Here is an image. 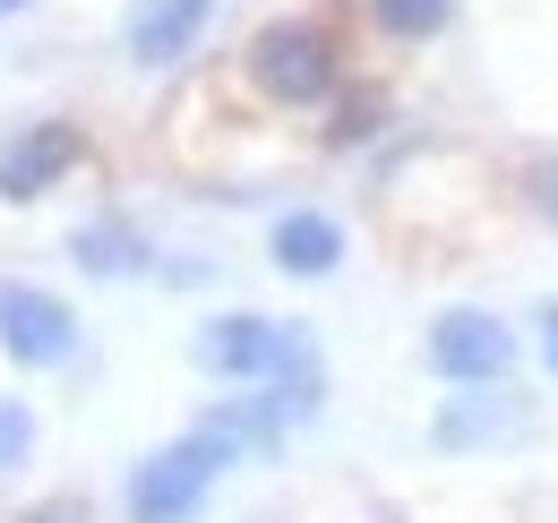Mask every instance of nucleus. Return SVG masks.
I'll use <instances>...</instances> for the list:
<instances>
[{
  "label": "nucleus",
  "mask_w": 558,
  "mask_h": 523,
  "mask_svg": "<svg viewBox=\"0 0 558 523\" xmlns=\"http://www.w3.org/2000/svg\"><path fill=\"white\" fill-rule=\"evenodd\" d=\"M241 455V438L223 429V421H198L190 438H172L163 455L138 463V481H130V523H190L207 507L215 472Z\"/></svg>",
  "instance_id": "1"
},
{
  "label": "nucleus",
  "mask_w": 558,
  "mask_h": 523,
  "mask_svg": "<svg viewBox=\"0 0 558 523\" xmlns=\"http://www.w3.org/2000/svg\"><path fill=\"white\" fill-rule=\"evenodd\" d=\"M207 17H215V0H138L130 26H121V44H130L138 69H172L198 35H207Z\"/></svg>",
  "instance_id": "7"
},
{
  "label": "nucleus",
  "mask_w": 558,
  "mask_h": 523,
  "mask_svg": "<svg viewBox=\"0 0 558 523\" xmlns=\"http://www.w3.org/2000/svg\"><path fill=\"white\" fill-rule=\"evenodd\" d=\"M533 206L558 223V163H542V172H533Z\"/></svg>",
  "instance_id": "13"
},
{
  "label": "nucleus",
  "mask_w": 558,
  "mask_h": 523,
  "mask_svg": "<svg viewBox=\"0 0 558 523\" xmlns=\"http://www.w3.org/2000/svg\"><path fill=\"white\" fill-rule=\"evenodd\" d=\"M250 86H258L267 104H283V112L327 104V95H336V35L310 26V17L258 26V44H250Z\"/></svg>",
  "instance_id": "2"
},
{
  "label": "nucleus",
  "mask_w": 558,
  "mask_h": 523,
  "mask_svg": "<svg viewBox=\"0 0 558 523\" xmlns=\"http://www.w3.org/2000/svg\"><path fill=\"white\" fill-rule=\"evenodd\" d=\"M336 258H344V232H336L318 206H301V215H283V223H276V266H283V275L318 283V275H336Z\"/></svg>",
  "instance_id": "8"
},
{
  "label": "nucleus",
  "mask_w": 558,
  "mask_h": 523,
  "mask_svg": "<svg viewBox=\"0 0 558 523\" xmlns=\"http://www.w3.org/2000/svg\"><path fill=\"white\" fill-rule=\"evenodd\" d=\"M447 17H456V0H369V26L396 35V44H429V35H447Z\"/></svg>",
  "instance_id": "10"
},
{
  "label": "nucleus",
  "mask_w": 558,
  "mask_h": 523,
  "mask_svg": "<svg viewBox=\"0 0 558 523\" xmlns=\"http://www.w3.org/2000/svg\"><path fill=\"white\" fill-rule=\"evenodd\" d=\"M318 352H310V335L301 327H276V318H250V309H232V318H215L198 335V369L207 378H283V369H310Z\"/></svg>",
  "instance_id": "3"
},
{
  "label": "nucleus",
  "mask_w": 558,
  "mask_h": 523,
  "mask_svg": "<svg viewBox=\"0 0 558 523\" xmlns=\"http://www.w3.org/2000/svg\"><path fill=\"white\" fill-rule=\"evenodd\" d=\"M77 155H86V137L70 121H35V130H17L0 146V197H44L61 172H77Z\"/></svg>",
  "instance_id": "6"
},
{
  "label": "nucleus",
  "mask_w": 558,
  "mask_h": 523,
  "mask_svg": "<svg viewBox=\"0 0 558 523\" xmlns=\"http://www.w3.org/2000/svg\"><path fill=\"white\" fill-rule=\"evenodd\" d=\"M507 361H515V335L498 327L489 309H447V318L429 327V369L456 378V387H489V378H507Z\"/></svg>",
  "instance_id": "5"
},
{
  "label": "nucleus",
  "mask_w": 558,
  "mask_h": 523,
  "mask_svg": "<svg viewBox=\"0 0 558 523\" xmlns=\"http://www.w3.org/2000/svg\"><path fill=\"white\" fill-rule=\"evenodd\" d=\"M70 258L86 266V275H138V266H146V241L130 232V223H112V215H104V223H77V232H70Z\"/></svg>",
  "instance_id": "9"
},
{
  "label": "nucleus",
  "mask_w": 558,
  "mask_h": 523,
  "mask_svg": "<svg viewBox=\"0 0 558 523\" xmlns=\"http://www.w3.org/2000/svg\"><path fill=\"white\" fill-rule=\"evenodd\" d=\"M0 343L26 369H61V361H77V318L35 283H0Z\"/></svg>",
  "instance_id": "4"
},
{
  "label": "nucleus",
  "mask_w": 558,
  "mask_h": 523,
  "mask_svg": "<svg viewBox=\"0 0 558 523\" xmlns=\"http://www.w3.org/2000/svg\"><path fill=\"white\" fill-rule=\"evenodd\" d=\"M369 130H378V104H344V121H336V146H361Z\"/></svg>",
  "instance_id": "12"
},
{
  "label": "nucleus",
  "mask_w": 558,
  "mask_h": 523,
  "mask_svg": "<svg viewBox=\"0 0 558 523\" xmlns=\"http://www.w3.org/2000/svg\"><path fill=\"white\" fill-rule=\"evenodd\" d=\"M542 352H550V378H558V309L542 318Z\"/></svg>",
  "instance_id": "15"
},
{
  "label": "nucleus",
  "mask_w": 558,
  "mask_h": 523,
  "mask_svg": "<svg viewBox=\"0 0 558 523\" xmlns=\"http://www.w3.org/2000/svg\"><path fill=\"white\" fill-rule=\"evenodd\" d=\"M17 9H26V0H0V17H17Z\"/></svg>",
  "instance_id": "16"
},
{
  "label": "nucleus",
  "mask_w": 558,
  "mask_h": 523,
  "mask_svg": "<svg viewBox=\"0 0 558 523\" xmlns=\"http://www.w3.org/2000/svg\"><path fill=\"white\" fill-rule=\"evenodd\" d=\"M17 523H86V507H77V498H52V507H35V515H17Z\"/></svg>",
  "instance_id": "14"
},
{
  "label": "nucleus",
  "mask_w": 558,
  "mask_h": 523,
  "mask_svg": "<svg viewBox=\"0 0 558 523\" xmlns=\"http://www.w3.org/2000/svg\"><path fill=\"white\" fill-rule=\"evenodd\" d=\"M26 447H35V412L0 394V472H9V463H26Z\"/></svg>",
  "instance_id": "11"
}]
</instances>
